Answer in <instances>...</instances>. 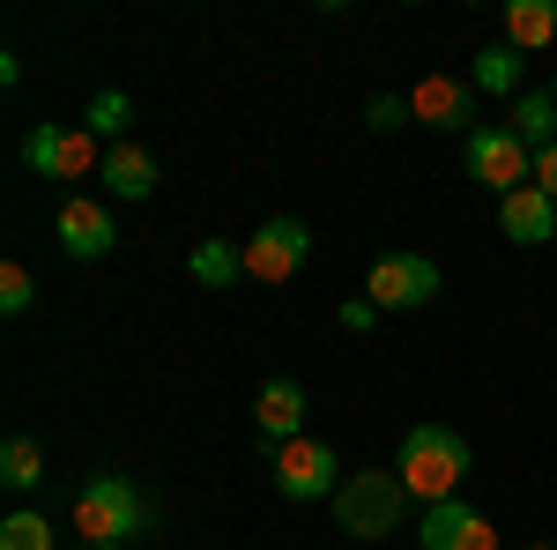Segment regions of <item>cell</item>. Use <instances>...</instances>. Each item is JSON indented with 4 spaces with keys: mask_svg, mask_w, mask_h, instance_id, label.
I'll use <instances>...</instances> for the list:
<instances>
[{
    "mask_svg": "<svg viewBox=\"0 0 557 550\" xmlns=\"http://www.w3.org/2000/svg\"><path fill=\"white\" fill-rule=\"evenodd\" d=\"M469 468H475V454H469V439L454 431V424H409L401 431V484H409V499L417 506H438V499H461V484H469Z\"/></svg>",
    "mask_w": 557,
    "mask_h": 550,
    "instance_id": "cell-1",
    "label": "cell"
},
{
    "mask_svg": "<svg viewBox=\"0 0 557 550\" xmlns=\"http://www.w3.org/2000/svg\"><path fill=\"white\" fill-rule=\"evenodd\" d=\"M75 536L83 543H134V536H149L164 513H157V499H141L127 476H89L83 491H75Z\"/></svg>",
    "mask_w": 557,
    "mask_h": 550,
    "instance_id": "cell-2",
    "label": "cell"
},
{
    "mask_svg": "<svg viewBox=\"0 0 557 550\" xmlns=\"http://www.w3.org/2000/svg\"><path fill=\"white\" fill-rule=\"evenodd\" d=\"M401 513H409V484L394 468H349L343 491H335V521H343V536H357V543L401 536Z\"/></svg>",
    "mask_w": 557,
    "mask_h": 550,
    "instance_id": "cell-3",
    "label": "cell"
},
{
    "mask_svg": "<svg viewBox=\"0 0 557 550\" xmlns=\"http://www.w3.org/2000/svg\"><path fill=\"white\" fill-rule=\"evenodd\" d=\"M268 476H275V491L290 506H312V499H335L343 491V454L327 439H283L268 454Z\"/></svg>",
    "mask_w": 557,
    "mask_h": 550,
    "instance_id": "cell-4",
    "label": "cell"
},
{
    "mask_svg": "<svg viewBox=\"0 0 557 550\" xmlns=\"http://www.w3.org/2000/svg\"><path fill=\"white\" fill-rule=\"evenodd\" d=\"M469 179L506 201L520 186H535V149H528L513 127H475L469 134Z\"/></svg>",
    "mask_w": 557,
    "mask_h": 550,
    "instance_id": "cell-5",
    "label": "cell"
},
{
    "mask_svg": "<svg viewBox=\"0 0 557 550\" xmlns=\"http://www.w3.org/2000/svg\"><path fill=\"white\" fill-rule=\"evenodd\" d=\"M23 164L38 171V179H89V171H104V149H97V134H89V127H60V120H45V127L23 134Z\"/></svg>",
    "mask_w": 557,
    "mask_h": 550,
    "instance_id": "cell-6",
    "label": "cell"
},
{
    "mask_svg": "<svg viewBox=\"0 0 557 550\" xmlns=\"http://www.w3.org/2000/svg\"><path fill=\"white\" fill-rule=\"evenodd\" d=\"M364 297L380 305V313H417L438 297V260L424 254H380L364 268Z\"/></svg>",
    "mask_w": 557,
    "mask_h": 550,
    "instance_id": "cell-7",
    "label": "cell"
},
{
    "mask_svg": "<svg viewBox=\"0 0 557 550\" xmlns=\"http://www.w3.org/2000/svg\"><path fill=\"white\" fill-rule=\"evenodd\" d=\"M305 260H312V231H305L298 216H268L246 239V276L253 283H290Z\"/></svg>",
    "mask_w": 557,
    "mask_h": 550,
    "instance_id": "cell-8",
    "label": "cell"
},
{
    "mask_svg": "<svg viewBox=\"0 0 557 550\" xmlns=\"http://www.w3.org/2000/svg\"><path fill=\"white\" fill-rule=\"evenodd\" d=\"M409 120L438 134H475V83L469 75H424L409 89Z\"/></svg>",
    "mask_w": 557,
    "mask_h": 550,
    "instance_id": "cell-9",
    "label": "cell"
},
{
    "mask_svg": "<svg viewBox=\"0 0 557 550\" xmlns=\"http://www.w3.org/2000/svg\"><path fill=\"white\" fill-rule=\"evenodd\" d=\"M52 239H60V254H67V260H104L112 246H120V223H112V209H104V201L67 194V201H60V216H52Z\"/></svg>",
    "mask_w": 557,
    "mask_h": 550,
    "instance_id": "cell-10",
    "label": "cell"
},
{
    "mask_svg": "<svg viewBox=\"0 0 557 550\" xmlns=\"http://www.w3.org/2000/svg\"><path fill=\"white\" fill-rule=\"evenodd\" d=\"M417 550H498V528L469 499H438L417 513Z\"/></svg>",
    "mask_w": 557,
    "mask_h": 550,
    "instance_id": "cell-11",
    "label": "cell"
},
{
    "mask_svg": "<svg viewBox=\"0 0 557 550\" xmlns=\"http://www.w3.org/2000/svg\"><path fill=\"white\" fill-rule=\"evenodd\" d=\"M253 424H260V447H268V454H275L283 439H305V387L298 380H260Z\"/></svg>",
    "mask_w": 557,
    "mask_h": 550,
    "instance_id": "cell-12",
    "label": "cell"
},
{
    "mask_svg": "<svg viewBox=\"0 0 557 550\" xmlns=\"http://www.w3.org/2000/svg\"><path fill=\"white\" fill-rule=\"evenodd\" d=\"M498 231H506L513 246H550L557 239V201L543 186H520V194L498 201Z\"/></svg>",
    "mask_w": 557,
    "mask_h": 550,
    "instance_id": "cell-13",
    "label": "cell"
},
{
    "mask_svg": "<svg viewBox=\"0 0 557 550\" xmlns=\"http://www.w3.org/2000/svg\"><path fill=\"white\" fill-rule=\"evenodd\" d=\"M157 179H164V171H157V157H149L141 142H112V149H104V194H112V201H149Z\"/></svg>",
    "mask_w": 557,
    "mask_h": 550,
    "instance_id": "cell-14",
    "label": "cell"
},
{
    "mask_svg": "<svg viewBox=\"0 0 557 550\" xmlns=\"http://www.w3.org/2000/svg\"><path fill=\"white\" fill-rule=\"evenodd\" d=\"M557 38V0H506V45L513 52H543Z\"/></svg>",
    "mask_w": 557,
    "mask_h": 550,
    "instance_id": "cell-15",
    "label": "cell"
},
{
    "mask_svg": "<svg viewBox=\"0 0 557 550\" xmlns=\"http://www.w3.org/2000/svg\"><path fill=\"white\" fill-rule=\"evenodd\" d=\"M469 83H475V97H520V52L506 38L483 45V52H475V68H469Z\"/></svg>",
    "mask_w": 557,
    "mask_h": 550,
    "instance_id": "cell-16",
    "label": "cell"
},
{
    "mask_svg": "<svg viewBox=\"0 0 557 550\" xmlns=\"http://www.w3.org/2000/svg\"><path fill=\"white\" fill-rule=\"evenodd\" d=\"M186 276H194L201 291H223V283H238V276H246V246H223V239H201V246L186 254Z\"/></svg>",
    "mask_w": 557,
    "mask_h": 550,
    "instance_id": "cell-17",
    "label": "cell"
},
{
    "mask_svg": "<svg viewBox=\"0 0 557 550\" xmlns=\"http://www.w3.org/2000/svg\"><path fill=\"white\" fill-rule=\"evenodd\" d=\"M0 484H8V491H38L45 484V447L30 431H8V439H0Z\"/></svg>",
    "mask_w": 557,
    "mask_h": 550,
    "instance_id": "cell-18",
    "label": "cell"
},
{
    "mask_svg": "<svg viewBox=\"0 0 557 550\" xmlns=\"http://www.w3.org/2000/svg\"><path fill=\"white\" fill-rule=\"evenodd\" d=\"M513 134L528 142V149H550L557 142V97L550 89H520L513 97Z\"/></svg>",
    "mask_w": 557,
    "mask_h": 550,
    "instance_id": "cell-19",
    "label": "cell"
},
{
    "mask_svg": "<svg viewBox=\"0 0 557 550\" xmlns=\"http://www.w3.org/2000/svg\"><path fill=\"white\" fill-rule=\"evenodd\" d=\"M127 89H97V97H89V112H83V127L97 134V142H120V134H127Z\"/></svg>",
    "mask_w": 557,
    "mask_h": 550,
    "instance_id": "cell-20",
    "label": "cell"
},
{
    "mask_svg": "<svg viewBox=\"0 0 557 550\" xmlns=\"http://www.w3.org/2000/svg\"><path fill=\"white\" fill-rule=\"evenodd\" d=\"M0 550H52V528H45V513H8L0 521Z\"/></svg>",
    "mask_w": 557,
    "mask_h": 550,
    "instance_id": "cell-21",
    "label": "cell"
},
{
    "mask_svg": "<svg viewBox=\"0 0 557 550\" xmlns=\"http://www.w3.org/2000/svg\"><path fill=\"white\" fill-rule=\"evenodd\" d=\"M30 305H38V283H30V268H23V260H8V268H0V313L15 320V313H30Z\"/></svg>",
    "mask_w": 557,
    "mask_h": 550,
    "instance_id": "cell-22",
    "label": "cell"
},
{
    "mask_svg": "<svg viewBox=\"0 0 557 550\" xmlns=\"http://www.w3.org/2000/svg\"><path fill=\"white\" fill-rule=\"evenodd\" d=\"M364 120H372V134H394L401 120H409V97H372V105H364Z\"/></svg>",
    "mask_w": 557,
    "mask_h": 550,
    "instance_id": "cell-23",
    "label": "cell"
},
{
    "mask_svg": "<svg viewBox=\"0 0 557 550\" xmlns=\"http://www.w3.org/2000/svg\"><path fill=\"white\" fill-rule=\"evenodd\" d=\"M372 328H380V305H372V297H349L343 305V335H372Z\"/></svg>",
    "mask_w": 557,
    "mask_h": 550,
    "instance_id": "cell-24",
    "label": "cell"
},
{
    "mask_svg": "<svg viewBox=\"0 0 557 550\" xmlns=\"http://www.w3.org/2000/svg\"><path fill=\"white\" fill-rule=\"evenodd\" d=\"M535 186L557 201V142H550V149H535Z\"/></svg>",
    "mask_w": 557,
    "mask_h": 550,
    "instance_id": "cell-25",
    "label": "cell"
},
{
    "mask_svg": "<svg viewBox=\"0 0 557 550\" xmlns=\"http://www.w3.org/2000/svg\"><path fill=\"white\" fill-rule=\"evenodd\" d=\"M83 550H127V543H83Z\"/></svg>",
    "mask_w": 557,
    "mask_h": 550,
    "instance_id": "cell-26",
    "label": "cell"
},
{
    "mask_svg": "<svg viewBox=\"0 0 557 550\" xmlns=\"http://www.w3.org/2000/svg\"><path fill=\"white\" fill-rule=\"evenodd\" d=\"M528 550H557V543H528Z\"/></svg>",
    "mask_w": 557,
    "mask_h": 550,
    "instance_id": "cell-27",
    "label": "cell"
},
{
    "mask_svg": "<svg viewBox=\"0 0 557 550\" xmlns=\"http://www.w3.org/2000/svg\"><path fill=\"white\" fill-rule=\"evenodd\" d=\"M550 97H557V83H550Z\"/></svg>",
    "mask_w": 557,
    "mask_h": 550,
    "instance_id": "cell-28",
    "label": "cell"
}]
</instances>
